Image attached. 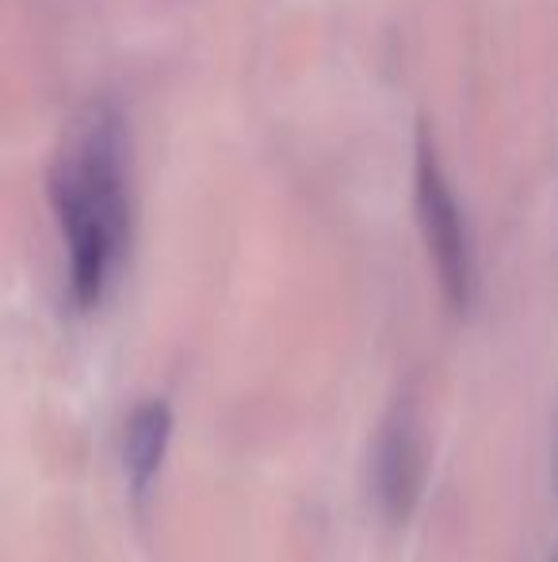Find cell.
Instances as JSON below:
<instances>
[{"instance_id": "277c9868", "label": "cell", "mask_w": 558, "mask_h": 562, "mask_svg": "<svg viewBox=\"0 0 558 562\" xmlns=\"http://www.w3.org/2000/svg\"><path fill=\"white\" fill-rule=\"evenodd\" d=\"M172 440V406L164 398H146L127 417V432H123V467H127L130 494L138 505H146L149 490L157 486V474L164 467Z\"/></svg>"}, {"instance_id": "7a4b0ae2", "label": "cell", "mask_w": 558, "mask_h": 562, "mask_svg": "<svg viewBox=\"0 0 558 562\" xmlns=\"http://www.w3.org/2000/svg\"><path fill=\"white\" fill-rule=\"evenodd\" d=\"M418 223L424 234V249L436 268V280L444 288V299L452 311H470L475 299V252H470L467 223L452 195L444 169L436 161V149L429 142V131L418 138Z\"/></svg>"}, {"instance_id": "3957f363", "label": "cell", "mask_w": 558, "mask_h": 562, "mask_svg": "<svg viewBox=\"0 0 558 562\" xmlns=\"http://www.w3.org/2000/svg\"><path fill=\"white\" fill-rule=\"evenodd\" d=\"M424 451L421 432L413 425V414L402 409L387 422L375 445V490L390 520H406L413 513V502L421 494Z\"/></svg>"}, {"instance_id": "6da1fadb", "label": "cell", "mask_w": 558, "mask_h": 562, "mask_svg": "<svg viewBox=\"0 0 558 562\" xmlns=\"http://www.w3.org/2000/svg\"><path fill=\"white\" fill-rule=\"evenodd\" d=\"M50 203L69 249V291L81 311L104 299L127 249V138L107 100H92L66 126L50 165Z\"/></svg>"}]
</instances>
